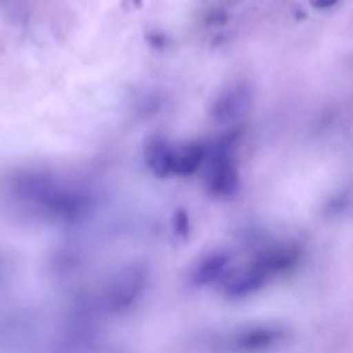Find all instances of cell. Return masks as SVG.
I'll return each instance as SVG.
<instances>
[{
  "instance_id": "cell-1",
  "label": "cell",
  "mask_w": 353,
  "mask_h": 353,
  "mask_svg": "<svg viewBox=\"0 0 353 353\" xmlns=\"http://www.w3.org/2000/svg\"><path fill=\"white\" fill-rule=\"evenodd\" d=\"M296 254L292 250L279 248L262 255L252 265H248L232 276L225 283V295L229 298H245L262 290L277 273L292 266Z\"/></svg>"
},
{
  "instance_id": "cell-2",
  "label": "cell",
  "mask_w": 353,
  "mask_h": 353,
  "mask_svg": "<svg viewBox=\"0 0 353 353\" xmlns=\"http://www.w3.org/2000/svg\"><path fill=\"white\" fill-rule=\"evenodd\" d=\"M148 281L149 272L145 265H124L108 279L99 295V305L109 313L123 312L142 296Z\"/></svg>"
},
{
  "instance_id": "cell-3",
  "label": "cell",
  "mask_w": 353,
  "mask_h": 353,
  "mask_svg": "<svg viewBox=\"0 0 353 353\" xmlns=\"http://www.w3.org/2000/svg\"><path fill=\"white\" fill-rule=\"evenodd\" d=\"M284 335L277 325H251L236 332L232 345L239 352H259L279 343Z\"/></svg>"
},
{
  "instance_id": "cell-4",
  "label": "cell",
  "mask_w": 353,
  "mask_h": 353,
  "mask_svg": "<svg viewBox=\"0 0 353 353\" xmlns=\"http://www.w3.org/2000/svg\"><path fill=\"white\" fill-rule=\"evenodd\" d=\"M230 255L223 251H212L193 265L189 280L194 287H205L219 280L230 265Z\"/></svg>"
},
{
  "instance_id": "cell-5",
  "label": "cell",
  "mask_w": 353,
  "mask_h": 353,
  "mask_svg": "<svg viewBox=\"0 0 353 353\" xmlns=\"http://www.w3.org/2000/svg\"><path fill=\"white\" fill-rule=\"evenodd\" d=\"M237 172L223 149H219L212 160L208 176V188L216 196H230L237 189Z\"/></svg>"
},
{
  "instance_id": "cell-6",
  "label": "cell",
  "mask_w": 353,
  "mask_h": 353,
  "mask_svg": "<svg viewBox=\"0 0 353 353\" xmlns=\"http://www.w3.org/2000/svg\"><path fill=\"white\" fill-rule=\"evenodd\" d=\"M250 98V91L245 87L239 85L230 88L228 92L221 95L215 103V116L221 120L239 117V114L243 113L245 108H248Z\"/></svg>"
},
{
  "instance_id": "cell-7",
  "label": "cell",
  "mask_w": 353,
  "mask_h": 353,
  "mask_svg": "<svg viewBox=\"0 0 353 353\" xmlns=\"http://www.w3.org/2000/svg\"><path fill=\"white\" fill-rule=\"evenodd\" d=\"M204 157V149L199 145H183L172 148L171 172L189 175L197 170Z\"/></svg>"
},
{
  "instance_id": "cell-8",
  "label": "cell",
  "mask_w": 353,
  "mask_h": 353,
  "mask_svg": "<svg viewBox=\"0 0 353 353\" xmlns=\"http://www.w3.org/2000/svg\"><path fill=\"white\" fill-rule=\"evenodd\" d=\"M171 152L172 146L164 139H153L146 148V164L157 176L171 174Z\"/></svg>"
},
{
  "instance_id": "cell-9",
  "label": "cell",
  "mask_w": 353,
  "mask_h": 353,
  "mask_svg": "<svg viewBox=\"0 0 353 353\" xmlns=\"http://www.w3.org/2000/svg\"><path fill=\"white\" fill-rule=\"evenodd\" d=\"M171 229L175 237L179 239H186L190 232V225H189V216L183 210H176L172 214L171 218Z\"/></svg>"
},
{
  "instance_id": "cell-10",
  "label": "cell",
  "mask_w": 353,
  "mask_h": 353,
  "mask_svg": "<svg viewBox=\"0 0 353 353\" xmlns=\"http://www.w3.org/2000/svg\"><path fill=\"white\" fill-rule=\"evenodd\" d=\"M338 0H310V4L314 7V8H328L331 6H334Z\"/></svg>"
}]
</instances>
